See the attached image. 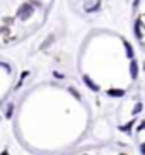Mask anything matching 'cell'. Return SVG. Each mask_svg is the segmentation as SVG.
<instances>
[{
  "label": "cell",
  "mask_w": 145,
  "mask_h": 155,
  "mask_svg": "<svg viewBox=\"0 0 145 155\" xmlns=\"http://www.w3.org/2000/svg\"><path fill=\"white\" fill-rule=\"evenodd\" d=\"M120 155H125V153H120Z\"/></svg>",
  "instance_id": "30bf717a"
},
{
  "label": "cell",
  "mask_w": 145,
  "mask_h": 155,
  "mask_svg": "<svg viewBox=\"0 0 145 155\" xmlns=\"http://www.w3.org/2000/svg\"><path fill=\"white\" fill-rule=\"evenodd\" d=\"M84 82L87 84V87H89V89H92V91H99V85H96V84L92 82V80L87 77V75H84Z\"/></svg>",
  "instance_id": "7a4b0ae2"
},
{
  "label": "cell",
  "mask_w": 145,
  "mask_h": 155,
  "mask_svg": "<svg viewBox=\"0 0 145 155\" xmlns=\"http://www.w3.org/2000/svg\"><path fill=\"white\" fill-rule=\"evenodd\" d=\"M142 152H143V155H145V143L142 145Z\"/></svg>",
  "instance_id": "9c48e42d"
},
{
  "label": "cell",
  "mask_w": 145,
  "mask_h": 155,
  "mask_svg": "<svg viewBox=\"0 0 145 155\" xmlns=\"http://www.w3.org/2000/svg\"><path fill=\"white\" fill-rule=\"evenodd\" d=\"M143 128H145V121L142 123V126H138V130H143Z\"/></svg>",
  "instance_id": "ba28073f"
},
{
  "label": "cell",
  "mask_w": 145,
  "mask_h": 155,
  "mask_svg": "<svg viewBox=\"0 0 145 155\" xmlns=\"http://www.w3.org/2000/svg\"><path fill=\"white\" fill-rule=\"evenodd\" d=\"M125 48H126L128 58H132V56H133V50H132V46H130V43H128V41H125Z\"/></svg>",
  "instance_id": "277c9868"
},
{
  "label": "cell",
  "mask_w": 145,
  "mask_h": 155,
  "mask_svg": "<svg viewBox=\"0 0 145 155\" xmlns=\"http://www.w3.org/2000/svg\"><path fill=\"white\" fill-rule=\"evenodd\" d=\"M108 94H109V96H123V94H125V91H111V89H109Z\"/></svg>",
  "instance_id": "5b68a950"
},
{
  "label": "cell",
  "mask_w": 145,
  "mask_h": 155,
  "mask_svg": "<svg viewBox=\"0 0 145 155\" xmlns=\"http://www.w3.org/2000/svg\"><path fill=\"white\" fill-rule=\"evenodd\" d=\"M130 70H132V78H137V75H138V65H137L135 61H132Z\"/></svg>",
  "instance_id": "3957f363"
},
{
  "label": "cell",
  "mask_w": 145,
  "mask_h": 155,
  "mask_svg": "<svg viewBox=\"0 0 145 155\" xmlns=\"http://www.w3.org/2000/svg\"><path fill=\"white\" fill-rule=\"evenodd\" d=\"M140 109H142V104H138V106H135V109H133V113H135V114H137V113H138V111H140Z\"/></svg>",
  "instance_id": "8992f818"
},
{
  "label": "cell",
  "mask_w": 145,
  "mask_h": 155,
  "mask_svg": "<svg viewBox=\"0 0 145 155\" xmlns=\"http://www.w3.org/2000/svg\"><path fill=\"white\" fill-rule=\"evenodd\" d=\"M132 124H133V123H128V124H126V126H123V128H121V130H126V131H128V130H130V128H132Z\"/></svg>",
  "instance_id": "52a82bcc"
},
{
  "label": "cell",
  "mask_w": 145,
  "mask_h": 155,
  "mask_svg": "<svg viewBox=\"0 0 145 155\" xmlns=\"http://www.w3.org/2000/svg\"><path fill=\"white\" fill-rule=\"evenodd\" d=\"M32 7L29 4H22L21 7H19V10H17V17H21V19H27L29 15H32Z\"/></svg>",
  "instance_id": "6da1fadb"
}]
</instances>
